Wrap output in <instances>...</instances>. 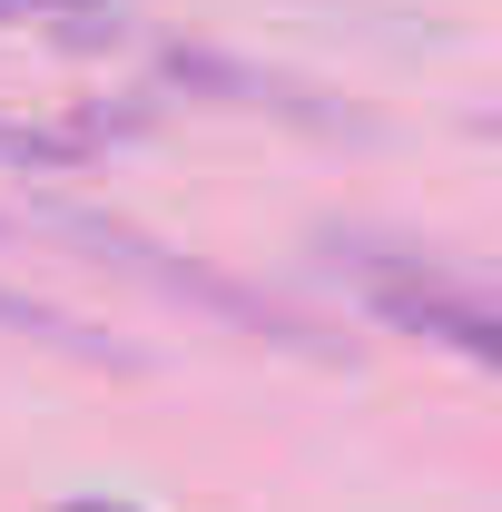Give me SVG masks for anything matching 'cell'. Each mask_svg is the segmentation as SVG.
<instances>
[{"label": "cell", "mask_w": 502, "mask_h": 512, "mask_svg": "<svg viewBox=\"0 0 502 512\" xmlns=\"http://www.w3.org/2000/svg\"><path fill=\"white\" fill-rule=\"evenodd\" d=\"M0 158L10 168H69V158H89V128H10L0 119Z\"/></svg>", "instance_id": "obj_2"}, {"label": "cell", "mask_w": 502, "mask_h": 512, "mask_svg": "<svg viewBox=\"0 0 502 512\" xmlns=\"http://www.w3.org/2000/svg\"><path fill=\"white\" fill-rule=\"evenodd\" d=\"M375 316L404 325V335H443V345H463L473 365H493V355H502L493 306H483V296H453L443 276H424V286H394V276H384V286H375Z\"/></svg>", "instance_id": "obj_1"}, {"label": "cell", "mask_w": 502, "mask_h": 512, "mask_svg": "<svg viewBox=\"0 0 502 512\" xmlns=\"http://www.w3.org/2000/svg\"><path fill=\"white\" fill-rule=\"evenodd\" d=\"M0 10H10V0H0Z\"/></svg>", "instance_id": "obj_4"}, {"label": "cell", "mask_w": 502, "mask_h": 512, "mask_svg": "<svg viewBox=\"0 0 502 512\" xmlns=\"http://www.w3.org/2000/svg\"><path fill=\"white\" fill-rule=\"evenodd\" d=\"M69 512H138V503H69Z\"/></svg>", "instance_id": "obj_3"}]
</instances>
